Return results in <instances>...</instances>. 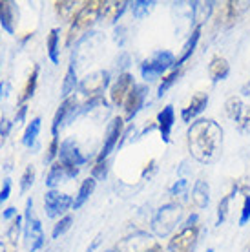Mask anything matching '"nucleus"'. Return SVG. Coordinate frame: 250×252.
Returning a JSON list of instances; mask_svg holds the SVG:
<instances>
[{
  "mask_svg": "<svg viewBox=\"0 0 250 252\" xmlns=\"http://www.w3.org/2000/svg\"><path fill=\"white\" fill-rule=\"evenodd\" d=\"M170 68H175V57L172 51H156L150 59L141 64V75L146 81H154L157 77L164 75Z\"/></svg>",
  "mask_w": 250,
  "mask_h": 252,
  "instance_id": "f257e3e1",
  "label": "nucleus"
},
{
  "mask_svg": "<svg viewBox=\"0 0 250 252\" xmlns=\"http://www.w3.org/2000/svg\"><path fill=\"white\" fill-rule=\"evenodd\" d=\"M57 158H59V163L66 168L69 179L77 177V174H79L77 166H82L88 161V158H84L81 152H79V146H77V143L73 139H66V141H62L59 145V156Z\"/></svg>",
  "mask_w": 250,
  "mask_h": 252,
  "instance_id": "f03ea898",
  "label": "nucleus"
},
{
  "mask_svg": "<svg viewBox=\"0 0 250 252\" xmlns=\"http://www.w3.org/2000/svg\"><path fill=\"white\" fill-rule=\"evenodd\" d=\"M24 220H26V225H24L26 247H28V251L37 252L44 245V232L40 221L33 214V199H28V203H26Z\"/></svg>",
  "mask_w": 250,
  "mask_h": 252,
  "instance_id": "7ed1b4c3",
  "label": "nucleus"
},
{
  "mask_svg": "<svg viewBox=\"0 0 250 252\" xmlns=\"http://www.w3.org/2000/svg\"><path fill=\"white\" fill-rule=\"evenodd\" d=\"M69 207H73V199L68 194H61L57 190H50L44 195V208H46L48 218H59Z\"/></svg>",
  "mask_w": 250,
  "mask_h": 252,
  "instance_id": "20e7f679",
  "label": "nucleus"
},
{
  "mask_svg": "<svg viewBox=\"0 0 250 252\" xmlns=\"http://www.w3.org/2000/svg\"><path fill=\"white\" fill-rule=\"evenodd\" d=\"M121 135H123V119H121V117H115V119L110 123V126H108L104 145H102V150H100L97 161H106V158L112 154V150L117 146V143H119Z\"/></svg>",
  "mask_w": 250,
  "mask_h": 252,
  "instance_id": "39448f33",
  "label": "nucleus"
},
{
  "mask_svg": "<svg viewBox=\"0 0 250 252\" xmlns=\"http://www.w3.org/2000/svg\"><path fill=\"white\" fill-rule=\"evenodd\" d=\"M144 99H146V86H143V84H133V88L130 90V94H128V97H126L125 101L126 121H131L141 112Z\"/></svg>",
  "mask_w": 250,
  "mask_h": 252,
  "instance_id": "423d86ee",
  "label": "nucleus"
},
{
  "mask_svg": "<svg viewBox=\"0 0 250 252\" xmlns=\"http://www.w3.org/2000/svg\"><path fill=\"white\" fill-rule=\"evenodd\" d=\"M77 110V99L75 97H68L64 99V102L61 104V108L57 110L55 117H53V125H51V135L53 139H59V128L62 125H66Z\"/></svg>",
  "mask_w": 250,
  "mask_h": 252,
  "instance_id": "0eeeda50",
  "label": "nucleus"
},
{
  "mask_svg": "<svg viewBox=\"0 0 250 252\" xmlns=\"http://www.w3.org/2000/svg\"><path fill=\"white\" fill-rule=\"evenodd\" d=\"M131 88H133V77H131L130 73H123V75H119L117 82H115V84L112 86V90H110L113 104H117V106H119V104H125L126 97H128Z\"/></svg>",
  "mask_w": 250,
  "mask_h": 252,
  "instance_id": "6e6552de",
  "label": "nucleus"
},
{
  "mask_svg": "<svg viewBox=\"0 0 250 252\" xmlns=\"http://www.w3.org/2000/svg\"><path fill=\"white\" fill-rule=\"evenodd\" d=\"M108 71H99L94 75H88L84 81L81 82V92L86 95H97L99 92L108 86Z\"/></svg>",
  "mask_w": 250,
  "mask_h": 252,
  "instance_id": "1a4fd4ad",
  "label": "nucleus"
},
{
  "mask_svg": "<svg viewBox=\"0 0 250 252\" xmlns=\"http://www.w3.org/2000/svg\"><path fill=\"white\" fill-rule=\"evenodd\" d=\"M174 121H175V112L174 106L168 104L164 106L159 115H157V126H159V132H161V137H163L164 143L170 141V133H172V128H174Z\"/></svg>",
  "mask_w": 250,
  "mask_h": 252,
  "instance_id": "9d476101",
  "label": "nucleus"
},
{
  "mask_svg": "<svg viewBox=\"0 0 250 252\" xmlns=\"http://www.w3.org/2000/svg\"><path fill=\"white\" fill-rule=\"evenodd\" d=\"M20 228H22V218L17 216V220L9 225V228H7L6 234H4V238H2V251L17 252V240H19Z\"/></svg>",
  "mask_w": 250,
  "mask_h": 252,
  "instance_id": "9b49d317",
  "label": "nucleus"
},
{
  "mask_svg": "<svg viewBox=\"0 0 250 252\" xmlns=\"http://www.w3.org/2000/svg\"><path fill=\"white\" fill-rule=\"evenodd\" d=\"M208 73H210L214 82L225 81L226 77H228V73H230V66L226 63V59L216 55V57L210 61V64H208Z\"/></svg>",
  "mask_w": 250,
  "mask_h": 252,
  "instance_id": "f8f14e48",
  "label": "nucleus"
},
{
  "mask_svg": "<svg viewBox=\"0 0 250 252\" xmlns=\"http://www.w3.org/2000/svg\"><path fill=\"white\" fill-rule=\"evenodd\" d=\"M207 104H208V95H195L194 99H192V102L183 110V114H181L183 121H185V123H190L192 119H195V117L207 108Z\"/></svg>",
  "mask_w": 250,
  "mask_h": 252,
  "instance_id": "ddd939ff",
  "label": "nucleus"
},
{
  "mask_svg": "<svg viewBox=\"0 0 250 252\" xmlns=\"http://www.w3.org/2000/svg\"><path fill=\"white\" fill-rule=\"evenodd\" d=\"M0 22L7 33H15V2H0Z\"/></svg>",
  "mask_w": 250,
  "mask_h": 252,
  "instance_id": "4468645a",
  "label": "nucleus"
},
{
  "mask_svg": "<svg viewBox=\"0 0 250 252\" xmlns=\"http://www.w3.org/2000/svg\"><path fill=\"white\" fill-rule=\"evenodd\" d=\"M95 185H97V181H95L94 177H88V179H84L81 185V189H79V194L75 195V199H73V208H81L84 203L88 201V197L94 194L95 190Z\"/></svg>",
  "mask_w": 250,
  "mask_h": 252,
  "instance_id": "2eb2a0df",
  "label": "nucleus"
},
{
  "mask_svg": "<svg viewBox=\"0 0 250 252\" xmlns=\"http://www.w3.org/2000/svg\"><path fill=\"white\" fill-rule=\"evenodd\" d=\"M199 37H201V28H195L194 33H192V37L188 38V42L185 44V51H183V55L175 61V68L174 69H177L179 66H183L188 59L192 57V53L195 51V46H197V42H199Z\"/></svg>",
  "mask_w": 250,
  "mask_h": 252,
  "instance_id": "dca6fc26",
  "label": "nucleus"
},
{
  "mask_svg": "<svg viewBox=\"0 0 250 252\" xmlns=\"http://www.w3.org/2000/svg\"><path fill=\"white\" fill-rule=\"evenodd\" d=\"M40 117H37V119H33L30 125H28V128H26L24 132V137H22V143H24V146H28V148H35L37 146V135L38 132H40Z\"/></svg>",
  "mask_w": 250,
  "mask_h": 252,
  "instance_id": "f3484780",
  "label": "nucleus"
},
{
  "mask_svg": "<svg viewBox=\"0 0 250 252\" xmlns=\"http://www.w3.org/2000/svg\"><path fill=\"white\" fill-rule=\"evenodd\" d=\"M62 179H69L66 168H64L61 163H53V164H51L50 174H48V177H46V185H48L50 189H53V187L61 183Z\"/></svg>",
  "mask_w": 250,
  "mask_h": 252,
  "instance_id": "a211bd4d",
  "label": "nucleus"
},
{
  "mask_svg": "<svg viewBox=\"0 0 250 252\" xmlns=\"http://www.w3.org/2000/svg\"><path fill=\"white\" fill-rule=\"evenodd\" d=\"M75 86H77V71H75V63H71L68 68V73H66V77H64V84H62L64 99H68L69 94L75 90Z\"/></svg>",
  "mask_w": 250,
  "mask_h": 252,
  "instance_id": "6ab92c4d",
  "label": "nucleus"
},
{
  "mask_svg": "<svg viewBox=\"0 0 250 252\" xmlns=\"http://www.w3.org/2000/svg\"><path fill=\"white\" fill-rule=\"evenodd\" d=\"M48 55H50L51 63L59 64V30L53 28L48 37Z\"/></svg>",
  "mask_w": 250,
  "mask_h": 252,
  "instance_id": "aec40b11",
  "label": "nucleus"
},
{
  "mask_svg": "<svg viewBox=\"0 0 250 252\" xmlns=\"http://www.w3.org/2000/svg\"><path fill=\"white\" fill-rule=\"evenodd\" d=\"M179 75H181V71L179 69H172V73H168V75L164 77L163 79V82L159 84V90H157V95L159 97H163L166 92H168L170 88H172V84H174L177 79H179Z\"/></svg>",
  "mask_w": 250,
  "mask_h": 252,
  "instance_id": "412c9836",
  "label": "nucleus"
},
{
  "mask_svg": "<svg viewBox=\"0 0 250 252\" xmlns=\"http://www.w3.org/2000/svg\"><path fill=\"white\" fill-rule=\"evenodd\" d=\"M156 2H146V0H141V2H133L130 4L131 6V11H133V17L135 19H143L144 15H148V11L152 9Z\"/></svg>",
  "mask_w": 250,
  "mask_h": 252,
  "instance_id": "4be33fe9",
  "label": "nucleus"
},
{
  "mask_svg": "<svg viewBox=\"0 0 250 252\" xmlns=\"http://www.w3.org/2000/svg\"><path fill=\"white\" fill-rule=\"evenodd\" d=\"M37 77H38V68H35V69H33V73L30 75V79H28V84H26L24 92H22L20 102H26L33 95V92H35V86H37Z\"/></svg>",
  "mask_w": 250,
  "mask_h": 252,
  "instance_id": "5701e85b",
  "label": "nucleus"
},
{
  "mask_svg": "<svg viewBox=\"0 0 250 252\" xmlns=\"http://www.w3.org/2000/svg\"><path fill=\"white\" fill-rule=\"evenodd\" d=\"M71 223H73V218H71V216H64L62 220H61L55 225V228H53V234H51V236H53V238L57 240V238H59V236H62L66 230H69Z\"/></svg>",
  "mask_w": 250,
  "mask_h": 252,
  "instance_id": "b1692460",
  "label": "nucleus"
},
{
  "mask_svg": "<svg viewBox=\"0 0 250 252\" xmlns=\"http://www.w3.org/2000/svg\"><path fill=\"white\" fill-rule=\"evenodd\" d=\"M33 179H35V170H33V166H28V168H26V172H24V176H22L20 190H22V192H26V190L33 185Z\"/></svg>",
  "mask_w": 250,
  "mask_h": 252,
  "instance_id": "393cba45",
  "label": "nucleus"
},
{
  "mask_svg": "<svg viewBox=\"0 0 250 252\" xmlns=\"http://www.w3.org/2000/svg\"><path fill=\"white\" fill-rule=\"evenodd\" d=\"M230 197L232 194L225 195L223 197V201L219 203V210H218V225H221L223 221L226 220V212H228V203H230Z\"/></svg>",
  "mask_w": 250,
  "mask_h": 252,
  "instance_id": "a878e982",
  "label": "nucleus"
},
{
  "mask_svg": "<svg viewBox=\"0 0 250 252\" xmlns=\"http://www.w3.org/2000/svg\"><path fill=\"white\" fill-rule=\"evenodd\" d=\"M250 221V195H245L243 210H241V218H239V225L243 227Z\"/></svg>",
  "mask_w": 250,
  "mask_h": 252,
  "instance_id": "bb28decb",
  "label": "nucleus"
},
{
  "mask_svg": "<svg viewBox=\"0 0 250 252\" xmlns=\"http://www.w3.org/2000/svg\"><path fill=\"white\" fill-rule=\"evenodd\" d=\"M106 177V161H97L94 168V179H102Z\"/></svg>",
  "mask_w": 250,
  "mask_h": 252,
  "instance_id": "cd10ccee",
  "label": "nucleus"
},
{
  "mask_svg": "<svg viewBox=\"0 0 250 252\" xmlns=\"http://www.w3.org/2000/svg\"><path fill=\"white\" fill-rule=\"evenodd\" d=\"M9 194H11V179H6V181H4V187L0 190V205L9 197Z\"/></svg>",
  "mask_w": 250,
  "mask_h": 252,
  "instance_id": "c85d7f7f",
  "label": "nucleus"
},
{
  "mask_svg": "<svg viewBox=\"0 0 250 252\" xmlns=\"http://www.w3.org/2000/svg\"><path fill=\"white\" fill-rule=\"evenodd\" d=\"M55 156H59V139H53V141H51V146H50L48 156H46V161L51 163V161L55 159Z\"/></svg>",
  "mask_w": 250,
  "mask_h": 252,
  "instance_id": "c756f323",
  "label": "nucleus"
},
{
  "mask_svg": "<svg viewBox=\"0 0 250 252\" xmlns=\"http://www.w3.org/2000/svg\"><path fill=\"white\" fill-rule=\"evenodd\" d=\"M11 125H13V123H9L7 119L0 121V135H2V137H6L7 133H9V130H11Z\"/></svg>",
  "mask_w": 250,
  "mask_h": 252,
  "instance_id": "7c9ffc66",
  "label": "nucleus"
},
{
  "mask_svg": "<svg viewBox=\"0 0 250 252\" xmlns=\"http://www.w3.org/2000/svg\"><path fill=\"white\" fill-rule=\"evenodd\" d=\"M185 189H187V181H185V179H181L179 183H175L174 187H172V190H170V192H172V194H181Z\"/></svg>",
  "mask_w": 250,
  "mask_h": 252,
  "instance_id": "2f4dec72",
  "label": "nucleus"
},
{
  "mask_svg": "<svg viewBox=\"0 0 250 252\" xmlns=\"http://www.w3.org/2000/svg\"><path fill=\"white\" fill-rule=\"evenodd\" d=\"M26 112H28V106H26V104H22V106H20V110H19V114H17V117H15V123H17V125H20V123L24 121Z\"/></svg>",
  "mask_w": 250,
  "mask_h": 252,
  "instance_id": "473e14b6",
  "label": "nucleus"
},
{
  "mask_svg": "<svg viewBox=\"0 0 250 252\" xmlns=\"http://www.w3.org/2000/svg\"><path fill=\"white\" fill-rule=\"evenodd\" d=\"M7 90H9V82H0V99H2V97H6L7 95Z\"/></svg>",
  "mask_w": 250,
  "mask_h": 252,
  "instance_id": "72a5a7b5",
  "label": "nucleus"
},
{
  "mask_svg": "<svg viewBox=\"0 0 250 252\" xmlns=\"http://www.w3.org/2000/svg\"><path fill=\"white\" fill-rule=\"evenodd\" d=\"M17 214V210H15V207H9L6 210V212H4V218H6V220H9V218H13V216Z\"/></svg>",
  "mask_w": 250,
  "mask_h": 252,
  "instance_id": "f704fd0d",
  "label": "nucleus"
},
{
  "mask_svg": "<svg viewBox=\"0 0 250 252\" xmlns=\"http://www.w3.org/2000/svg\"><path fill=\"white\" fill-rule=\"evenodd\" d=\"M207 252H214V251H212V249H208V251H207Z\"/></svg>",
  "mask_w": 250,
  "mask_h": 252,
  "instance_id": "c9c22d12",
  "label": "nucleus"
},
{
  "mask_svg": "<svg viewBox=\"0 0 250 252\" xmlns=\"http://www.w3.org/2000/svg\"><path fill=\"white\" fill-rule=\"evenodd\" d=\"M108 252H112V251H108Z\"/></svg>",
  "mask_w": 250,
  "mask_h": 252,
  "instance_id": "e433bc0d",
  "label": "nucleus"
}]
</instances>
